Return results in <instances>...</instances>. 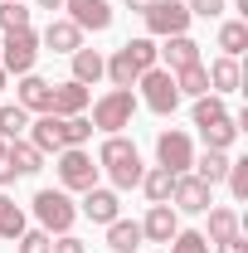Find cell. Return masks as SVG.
Returning a JSON list of instances; mask_svg holds the SVG:
<instances>
[{"label":"cell","instance_id":"cell-23","mask_svg":"<svg viewBox=\"0 0 248 253\" xmlns=\"http://www.w3.org/2000/svg\"><path fill=\"white\" fill-rule=\"evenodd\" d=\"M175 93L180 97H205L209 93V73H205V63H190V68H175Z\"/></svg>","mask_w":248,"mask_h":253},{"label":"cell","instance_id":"cell-18","mask_svg":"<svg viewBox=\"0 0 248 253\" xmlns=\"http://www.w3.org/2000/svg\"><path fill=\"white\" fill-rule=\"evenodd\" d=\"M49 97H54V83H44V78H34V73L20 78V107H25V112H49Z\"/></svg>","mask_w":248,"mask_h":253},{"label":"cell","instance_id":"cell-17","mask_svg":"<svg viewBox=\"0 0 248 253\" xmlns=\"http://www.w3.org/2000/svg\"><path fill=\"white\" fill-rule=\"evenodd\" d=\"M68 59H73V83H83V88H88V83H97V78L107 73V59H102L97 49H73Z\"/></svg>","mask_w":248,"mask_h":253},{"label":"cell","instance_id":"cell-26","mask_svg":"<svg viewBox=\"0 0 248 253\" xmlns=\"http://www.w3.org/2000/svg\"><path fill=\"white\" fill-rule=\"evenodd\" d=\"M248 44V25L244 20H229V25H219V49H224V59H239Z\"/></svg>","mask_w":248,"mask_h":253},{"label":"cell","instance_id":"cell-42","mask_svg":"<svg viewBox=\"0 0 248 253\" xmlns=\"http://www.w3.org/2000/svg\"><path fill=\"white\" fill-rule=\"evenodd\" d=\"M39 5H44V10H63V0H39Z\"/></svg>","mask_w":248,"mask_h":253},{"label":"cell","instance_id":"cell-37","mask_svg":"<svg viewBox=\"0 0 248 253\" xmlns=\"http://www.w3.org/2000/svg\"><path fill=\"white\" fill-rule=\"evenodd\" d=\"M229 190H234V200H248V161H229Z\"/></svg>","mask_w":248,"mask_h":253},{"label":"cell","instance_id":"cell-35","mask_svg":"<svg viewBox=\"0 0 248 253\" xmlns=\"http://www.w3.org/2000/svg\"><path fill=\"white\" fill-rule=\"evenodd\" d=\"M126 54L136 59V68L146 73V68H156V44L151 39H126Z\"/></svg>","mask_w":248,"mask_h":253},{"label":"cell","instance_id":"cell-2","mask_svg":"<svg viewBox=\"0 0 248 253\" xmlns=\"http://www.w3.org/2000/svg\"><path fill=\"white\" fill-rule=\"evenodd\" d=\"M131 112H136V93L131 88H112L107 97L93 102V126L107 131V136H117L122 126H131Z\"/></svg>","mask_w":248,"mask_h":253},{"label":"cell","instance_id":"cell-14","mask_svg":"<svg viewBox=\"0 0 248 253\" xmlns=\"http://www.w3.org/2000/svg\"><path fill=\"white\" fill-rule=\"evenodd\" d=\"M156 59H165V68L175 73V68L200 63V44H195L190 34H170V39H165V49H156Z\"/></svg>","mask_w":248,"mask_h":253},{"label":"cell","instance_id":"cell-8","mask_svg":"<svg viewBox=\"0 0 248 253\" xmlns=\"http://www.w3.org/2000/svg\"><path fill=\"white\" fill-rule=\"evenodd\" d=\"M146 30L161 34V39H170V34H185L190 30V10L180 0H156L151 10H146Z\"/></svg>","mask_w":248,"mask_h":253},{"label":"cell","instance_id":"cell-12","mask_svg":"<svg viewBox=\"0 0 248 253\" xmlns=\"http://www.w3.org/2000/svg\"><path fill=\"white\" fill-rule=\"evenodd\" d=\"M83 107H88V88H83V83H73V78L59 83L54 97H49V112H54V117H83Z\"/></svg>","mask_w":248,"mask_h":253},{"label":"cell","instance_id":"cell-21","mask_svg":"<svg viewBox=\"0 0 248 253\" xmlns=\"http://www.w3.org/2000/svg\"><path fill=\"white\" fill-rule=\"evenodd\" d=\"M141 190H146V200H151V205H170L175 175H170L165 166H156V170H146V175H141Z\"/></svg>","mask_w":248,"mask_h":253},{"label":"cell","instance_id":"cell-16","mask_svg":"<svg viewBox=\"0 0 248 253\" xmlns=\"http://www.w3.org/2000/svg\"><path fill=\"white\" fill-rule=\"evenodd\" d=\"M0 161H5L15 175H34V170H44V151H34L30 141H10Z\"/></svg>","mask_w":248,"mask_h":253},{"label":"cell","instance_id":"cell-19","mask_svg":"<svg viewBox=\"0 0 248 253\" xmlns=\"http://www.w3.org/2000/svg\"><path fill=\"white\" fill-rule=\"evenodd\" d=\"M107 249L136 253V249H141V224H136V219H112V224H107Z\"/></svg>","mask_w":248,"mask_h":253},{"label":"cell","instance_id":"cell-1","mask_svg":"<svg viewBox=\"0 0 248 253\" xmlns=\"http://www.w3.org/2000/svg\"><path fill=\"white\" fill-rule=\"evenodd\" d=\"M97 166H107V175H112V185L117 190H131L141 185V156H136V146L126 141V136H107L102 141V151H97Z\"/></svg>","mask_w":248,"mask_h":253},{"label":"cell","instance_id":"cell-32","mask_svg":"<svg viewBox=\"0 0 248 253\" xmlns=\"http://www.w3.org/2000/svg\"><path fill=\"white\" fill-rule=\"evenodd\" d=\"M224 117H229V112H224V102H219V97H195V126H214V122H224Z\"/></svg>","mask_w":248,"mask_h":253},{"label":"cell","instance_id":"cell-40","mask_svg":"<svg viewBox=\"0 0 248 253\" xmlns=\"http://www.w3.org/2000/svg\"><path fill=\"white\" fill-rule=\"evenodd\" d=\"M219 253H248V244L234 234V239H219Z\"/></svg>","mask_w":248,"mask_h":253},{"label":"cell","instance_id":"cell-4","mask_svg":"<svg viewBox=\"0 0 248 253\" xmlns=\"http://www.w3.org/2000/svg\"><path fill=\"white\" fill-rule=\"evenodd\" d=\"M136 88H141V102L161 112V117H170L175 107H180V93H175V73L170 68H146L141 78H136Z\"/></svg>","mask_w":248,"mask_h":253},{"label":"cell","instance_id":"cell-9","mask_svg":"<svg viewBox=\"0 0 248 253\" xmlns=\"http://www.w3.org/2000/svg\"><path fill=\"white\" fill-rule=\"evenodd\" d=\"M63 10H68V20H73L78 30L102 34L107 25H112V10H107V0H63Z\"/></svg>","mask_w":248,"mask_h":253},{"label":"cell","instance_id":"cell-24","mask_svg":"<svg viewBox=\"0 0 248 253\" xmlns=\"http://www.w3.org/2000/svg\"><path fill=\"white\" fill-rule=\"evenodd\" d=\"M205 73H209V88L214 93H234L239 88V59H214Z\"/></svg>","mask_w":248,"mask_h":253},{"label":"cell","instance_id":"cell-11","mask_svg":"<svg viewBox=\"0 0 248 253\" xmlns=\"http://www.w3.org/2000/svg\"><path fill=\"white\" fill-rule=\"evenodd\" d=\"M175 234H180L175 210H170V205H151V214L141 219V239H151V244H170Z\"/></svg>","mask_w":248,"mask_h":253},{"label":"cell","instance_id":"cell-41","mask_svg":"<svg viewBox=\"0 0 248 253\" xmlns=\"http://www.w3.org/2000/svg\"><path fill=\"white\" fill-rule=\"evenodd\" d=\"M151 5H156V0H126V10H136V15H146Z\"/></svg>","mask_w":248,"mask_h":253},{"label":"cell","instance_id":"cell-22","mask_svg":"<svg viewBox=\"0 0 248 253\" xmlns=\"http://www.w3.org/2000/svg\"><path fill=\"white\" fill-rule=\"evenodd\" d=\"M107 78H112V88H131V83L141 78V68H136V59L126 54V44L117 49V54H112V59H107Z\"/></svg>","mask_w":248,"mask_h":253},{"label":"cell","instance_id":"cell-36","mask_svg":"<svg viewBox=\"0 0 248 253\" xmlns=\"http://www.w3.org/2000/svg\"><path fill=\"white\" fill-rule=\"evenodd\" d=\"M15 244H20V253H49V249H54V239H49L44 229H25Z\"/></svg>","mask_w":248,"mask_h":253},{"label":"cell","instance_id":"cell-44","mask_svg":"<svg viewBox=\"0 0 248 253\" xmlns=\"http://www.w3.org/2000/svg\"><path fill=\"white\" fill-rule=\"evenodd\" d=\"M0 156H5V136H0Z\"/></svg>","mask_w":248,"mask_h":253},{"label":"cell","instance_id":"cell-25","mask_svg":"<svg viewBox=\"0 0 248 253\" xmlns=\"http://www.w3.org/2000/svg\"><path fill=\"white\" fill-rule=\"evenodd\" d=\"M190 166H195V175H200L205 185H219V180L229 175V156H224V151H205V156L190 161Z\"/></svg>","mask_w":248,"mask_h":253},{"label":"cell","instance_id":"cell-3","mask_svg":"<svg viewBox=\"0 0 248 253\" xmlns=\"http://www.w3.org/2000/svg\"><path fill=\"white\" fill-rule=\"evenodd\" d=\"M34 219H39L44 234H68L73 219H78V210H73V200L63 190H39L34 195Z\"/></svg>","mask_w":248,"mask_h":253},{"label":"cell","instance_id":"cell-38","mask_svg":"<svg viewBox=\"0 0 248 253\" xmlns=\"http://www.w3.org/2000/svg\"><path fill=\"white\" fill-rule=\"evenodd\" d=\"M185 10L190 15H205V20H219V15H224V0H190Z\"/></svg>","mask_w":248,"mask_h":253},{"label":"cell","instance_id":"cell-13","mask_svg":"<svg viewBox=\"0 0 248 253\" xmlns=\"http://www.w3.org/2000/svg\"><path fill=\"white\" fill-rule=\"evenodd\" d=\"M39 44L54 49V54H73V49H83V30L73 20H49V30L39 34Z\"/></svg>","mask_w":248,"mask_h":253},{"label":"cell","instance_id":"cell-43","mask_svg":"<svg viewBox=\"0 0 248 253\" xmlns=\"http://www.w3.org/2000/svg\"><path fill=\"white\" fill-rule=\"evenodd\" d=\"M0 88H5V68H0Z\"/></svg>","mask_w":248,"mask_h":253},{"label":"cell","instance_id":"cell-33","mask_svg":"<svg viewBox=\"0 0 248 253\" xmlns=\"http://www.w3.org/2000/svg\"><path fill=\"white\" fill-rule=\"evenodd\" d=\"M0 30L10 34V30H30V10L20 5V0H5L0 5Z\"/></svg>","mask_w":248,"mask_h":253},{"label":"cell","instance_id":"cell-29","mask_svg":"<svg viewBox=\"0 0 248 253\" xmlns=\"http://www.w3.org/2000/svg\"><path fill=\"white\" fill-rule=\"evenodd\" d=\"M234 234H239V214L234 210H209V234L205 239L219 244V239H234Z\"/></svg>","mask_w":248,"mask_h":253},{"label":"cell","instance_id":"cell-34","mask_svg":"<svg viewBox=\"0 0 248 253\" xmlns=\"http://www.w3.org/2000/svg\"><path fill=\"white\" fill-rule=\"evenodd\" d=\"M165 249H170V253H209V239H205V234H195V229H180Z\"/></svg>","mask_w":248,"mask_h":253},{"label":"cell","instance_id":"cell-20","mask_svg":"<svg viewBox=\"0 0 248 253\" xmlns=\"http://www.w3.org/2000/svg\"><path fill=\"white\" fill-rule=\"evenodd\" d=\"M30 146H34V151H63V141H59V117H54V112H44V117L30 126Z\"/></svg>","mask_w":248,"mask_h":253},{"label":"cell","instance_id":"cell-28","mask_svg":"<svg viewBox=\"0 0 248 253\" xmlns=\"http://www.w3.org/2000/svg\"><path fill=\"white\" fill-rule=\"evenodd\" d=\"M93 136V122L88 117H59V141L63 146H83Z\"/></svg>","mask_w":248,"mask_h":253},{"label":"cell","instance_id":"cell-30","mask_svg":"<svg viewBox=\"0 0 248 253\" xmlns=\"http://www.w3.org/2000/svg\"><path fill=\"white\" fill-rule=\"evenodd\" d=\"M200 131H205V146H209V151H229V146H234V136H239V126L229 122V117L214 122V126H200Z\"/></svg>","mask_w":248,"mask_h":253},{"label":"cell","instance_id":"cell-27","mask_svg":"<svg viewBox=\"0 0 248 253\" xmlns=\"http://www.w3.org/2000/svg\"><path fill=\"white\" fill-rule=\"evenodd\" d=\"M20 234H25V210L0 195V239H20Z\"/></svg>","mask_w":248,"mask_h":253},{"label":"cell","instance_id":"cell-7","mask_svg":"<svg viewBox=\"0 0 248 253\" xmlns=\"http://www.w3.org/2000/svg\"><path fill=\"white\" fill-rule=\"evenodd\" d=\"M156 161H161L170 175H185L190 161H195V146H190V136H185V131H161V136H156Z\"/></svg>","mask_w":248,"mask_h":253},{"label":"cell","instance_id":"cell-39","mask_svg":"<svg viewBox=\"0 0 248 253\" xmlns=\"http://www.w3.org/2000/svg\"><path fill=\"white\" fill-rule=\"evenodd\" d=\"M49 253H88V249H83V239H73V234H59V244H54Z\"/></svg>","mask_w":248,"mask_h":253},{"label":"cell","instance_id":"cell-6","mask_svg":"<svg viewBox=\"0 0 248 253\" xmlns=\"http://www.w3.org/2000/svg\"><path fill=\"white\" fill-rule=\"evenodd\" d=\"M59 180H63V190H93V185H97L93 156H88L83 146H63V156H59Z\"/></svg>","mask_w":248,"mask_h":253},{"label":"cell","instance_id":"cell-5","mask_svg":"<svg viewBox=\"0 0 248 253\" xmlns=\"http://www.w3.org/2000/svg\"><path fill=\"white\" fill-rule=\"evenodd\" d=\"M34 59H39V34L34 30H10L5 34V54H0V68L5 73H34Z\"/></svg>","mask_w":248,"mask_h":253},{"label":"cell","instance_id":"cell-31","mask_svg":"<svg viewBox=\"0 0 248 253\" xmlns=\"http://www.w3.org/2000/svg\"><path fill=\"white\" fill-rule=\"evenodd\" d=\"M30 126V112L15 102V107H0V136H10V141H20V131Z\"/></svg>","mask_w":248,"mask_h":253},{"label":"cell","instance_id":"cell-15","mask_svg":"<svg viewBox=\"0 0 248 253\" xmlns=\"http://www.w3.org/2000/svg\"><path fill=\"white\" fill-rule=\"evenodd\" d=\"M83 214L93 224H112V219H122L117 214V190H83Z\"/></svg>","mask_w":248,"mask_h":253},{"label":"cell","instance_id":"cell-10","mask_svg":"<svg viewBox=\"0 0 248 253\" xmlns=\"http://www.w3.org/2000/svg\"><path fill=\"white\" fill-rule=\"evenodd\" d=\"M170 200H175V210H185V214H205V210H209V185H205L200 175H175Z\"/></svg>","mask_w":248,"mask_h":253}]
</instances>
